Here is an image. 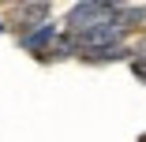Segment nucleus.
<instances>
[{
    "instance_id": "1",
    "label": "nucleus",
    "mask_w": 146,
    "mask_h": 142,
    "mask_svg": "<svg viewBox=\"0 0 146 142\" xmlns=\"http://www.w3.org/2000/svg\"><path fill=\"white\" fill-rule=\"evenodd\" d=\"M116 19V8L101 4V0H82L68 11V34H79L86 26H101V22H112Z\"/></svg>"
},
{
    "instance_id": "2",
    "label": "nucleus",
    "mask_w": 146,
    "mask_h": 142,
    "mask_svg": "<svg viewBox=\"0 0 146 142\" xmlns=\"http://www.w3.org/2000/svg\"><path fill=\"white\" fill-rule=\"evenodd\" d=\"M124 34L116 22H101V26H86V30L71 34L75 52H90V49H109V45H124Z\"/></svg>"
},
{
    "instance_id": "3",
    "label": "nucleus",
    "mask_w": 146,
    "mask_h": 142,
    "mask_svg": "<svg viewBox=\"0 0 146 142\" xmlns=\"http://www.w3.org/2000/svg\"><path fill=\"white\" fill-rule=\"evenodd\" d=\"M56 38H60V30H56V22L49 19V22L34 26V30H23V34H19V45H23V49H30V52H38L41 60H45V52L52 49Z\"/></svg>"
},
{
    "instance_id": "4",
    "label": "nucleus",
    "mask_w": 146,
    "mask_h": 142,
    "mask_svg": "<svg viewBox=\"0 0 146 142\" xmlns=\"http://www.w3.org/2000/svg\"><path fill=\"white\" fill-rule=\"evenodd\" d=\"M49 22V0H38V4H23L19 8V26L23 30H34V26Z\"/></svg>"
},
{
    "instance_id": "5",
    "label": "nucleus",
    "mask_w": 146,
    "mask_h": 142,
    "mask_svg": "<svg viewBox=\"0 0 146 142\" xmlns=\"http://www.w3.org/2000/svg\"><path fill=\"white\" fill-rule=\"evenodd\" d=\"M86 64H112V60H127V49L124 45H109V49H90V52H79Z\"/></svg>"
},
{
    "instance_id": "6",
    "label": "nucleus",
    "mask_w": 146,
    "mask_h": 142,
    "mask_svg": "<svg viewBox=\"0 0 146 142\" xmlns=\"http://www.w3.org/2000/svg\"><path fill=\"white\" fill-rule=\"evenodd\" d=\"M131 71H135V79H142V86H146V56L142 52L131 56Z\"/></svg>"
},
{
    "instance_id": "7",
    "label": "nucleus",
    "mask_w": 146,
    "mask_h": 142,
    "mask_svg": "<svg viewBox=\"0 0 146 142\" xmlns=\"http://www.w3.org/2000/svg\"><path fill=\"white\" fill-rule=\"evenodd\" d=\"M139 142H146V135H142V138H139Z\"/></svg>"
},
{
    "instance_id": "8",
    "label": "nucleus",
    "mask_w": 146,
    "mask_h": 142,
    "mask_svg": "<svg viewBox=\"0 0 146 142\" xmlns=\"http://www.w3.org/2000/svg\"><path fill=\"white\" fill-rule=\"evenodd\" d=\"M0 30H4V22H0Z\"/></svg>"
}]
</instances>
